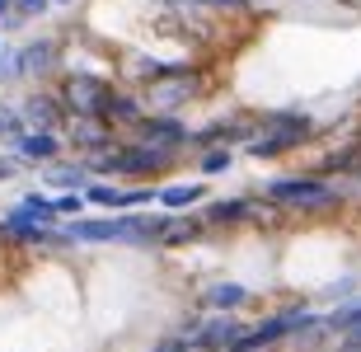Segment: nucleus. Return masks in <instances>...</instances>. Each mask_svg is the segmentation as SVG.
<instances>
[{
  "label": "nucleus",
  "instance_id": "nucleus-1",
  "mask_svg": "<svg viewBox=\"0 0 361 352\" xmlns=\"http://www.w3.org/2000/svg\"><path fill=\"white\" fill-rule=\"evenodd\" d=\"M258 198H268L281 217H334L352 202L343 178H324L314 169L305 174H277L258 183Z\"/></svg>",
  "mask_w": 361,
  "mask_h": 352
},
{
  "label": "nucleus",
  "instance_id": "nucleus-2",
  "mask_svg": "<svg viewBox=\"0 0 361 352\" xmlns=\"http://www.w3.org/2000/svg\"><path fill=\"white\" fill-rule=\"evenodd\" d=\"M319 136V127H314V118H310L300 104H291V109H268L263 113V132L244 146V155L249 160H263V164H277L286 160V155H295L300 146H310Z\"/></svg>",
  "mask_w": 361,
  "mask_h": 352
},
{
  "label": "nucleus",
  "instance_id": "nucleus-3",
  "mask_svg": "<svg viewBox=\"0 0 361 352\" xmlns=\"http://www.w3.org/2000/svg\"><path fill=\"white\" fill-rule=\"evenodd\" d=\"M202 95H207V71H202L197 61H169V71H164L160 80H150L146 90H141L150 113H183L188 104H197Z\"/></svg>",
  "mask_w": 361,
  "mask_h": 352
},
{
  "label": "nucleus",
  "instance_id": "nucleus-4",
  "mask_svg": "<svg viewBox=\"0 0 361 352\" xmlns=\"http://www.w3.org/2000/svg\"><path fill=\"white\" fill-rule=\"evenodd\" d=\"M61 104H66V113H90V118H104L108 99L118 95V85L108 80V75H90V71H71V75H61Z\"/></svg>",
  "mask_w": 361,
  "mask_h": 352
},
{
  "label": "nucleus",
  "instance_id": "nucleus-5",
  "mask_svg": "<svg viewBox=\"0 0 361 352\" xmlns=\"http://www.w3.org/2000/svg\"><path fill=\"white\" fill-rule=\"evenodd\" d=\"M56 66H61V42L56 38H33L10 56L14 80H47V75H56Z\"/></svg>",
  "mask_w": 361,
  "mask_h": 352
},
{
  "label": "nucleus",
  "instance_id": "nucleus-6",
  "mask_svg": "<svg viewBox=\"0 0 361 352\" xmlns=\"http://www.w3.org/2000/svg\"><path fill=\"white\" fill-rule=\"evenodd\" d=\"M127 136H132V141H150V146H183L188 150L192 127L183 122V113H146ZM188 155H192V150H188Z\"/></svg>",
  "mask_w": 361,
  "mask_h": 352
},
{
  "label": "nucleus",
  "instance_id": "nucleus-7",
  "mask_svg": "<svg viewBox=\"0 0 361 352\" xmlns=\"http://www.w3.org/2000/svg\"><path fill=\"white\" fill-rule=\"evenodd\" d=\"M10 150L24 164H52V160H61V155H66V136H61V132H47V127H28V132L19 136Z\"/></svg>",
  "mask_w": 361,
  "mask_h": 352
},
{
  "label": "nucleus",
  "instance_id": "nucleus-8",
  "mask_svg": "<svg viewBox=\"0 0 361 352\" xmlns=\"http://www.w3.org/2000/svg\"><path fill=\"white\" fill-rule=\"evenodd\" d=\"M244 305H254V291L244 282H207L197 291V310L207 315H240Z\"/></svg>",
  "mask_w": 361,
  "mask_h": 352
},
{
  "label": "nucleus",
  "instance_id": "nucleus-9",
  "mask_svg": "<svg viewBox=\"0 0 361 352\" xmlns=\"http://www.w3.org/2000/svg\"><path fill=\"white\" fill-rule=\"evenodd\" d=\"M19 113H24L28 127H47V132H61V127H66V104H61L56 90H33V95L19 104Z\"/></svg>",
  "mask_w": 361,
  "mask_h": 352
},
{
  "label": "nucleus",
  "instance_id": "nucleus-10",
  "mask_svg": "<svg viewBox=\"0 0 361 352\" xmlns=\"http://www.w3.org/2000/svg\"><path fill=\"white\" fill-rule=\"evenodd\" d=\"M42 169H47V183H52L56 193H85L94 183V169L80 160V155H75V160H66V155H61V160L42 164Z\"/></svg>",
  "mask_w": 361,
  "mask_h": 352
},
{
  "label": "nucleus",
  "instance_id": "nucleus-11",
  "mask_svg": "<svg viewBox=\"0 0 361 352\" xmlns=\"http://www.w3.org/2000/svg\"><path fill=\"white\" fill-rule=\"evenodd\" d=\"M207 198H212L207 183H164L160 188V207L164 212H197Z\"/></svg>",
  "mask_w": 361,
  "mask_h": 352
},
{
  "label": "nucleus",
  "instance_id": "nucleus-12",
  "mask_svg": "<svg viewBox=\"0 0 361 352\" xmlns=\"http://www.w3.org/2000/svg\"><path fill=\"white\" fill-rule=\"evenodd\" d=\"M24 212L38 221V226H61V221H66L61 212H56V198H52V193H38V188L24 193Z\"/></svg>",
  "mask_w": 361,
  "mask_h": 352
},
{
  "label": "nucleus",
  "instance_id": "nucleus-13",
  "mask_svg": "<svg viewBox=\"0 0 361 352\" xmlns=\"http://www.w3.org/2000/svg\"><path fill=\"white\" fill-rule=\"evenodd\" d=\"M192 160H197L202 178H221V174L235 169V150H230V146H212V150H202V155H192Z\"/></svg>",
  "mask_w": 361,
  "mask_h": 352
},
{
  "label": "nucleus",
  "instance_id": "nucleus-14",
  "mask_svg": "<svg viewBox=\"0 0 361 352\" xmlns=\"http://www.w3.org/2000/svg\"><path fill=\"white\" fill-rule=\"evenodd\" d=\"M52 5H56V0H14V14H10V24H5V28H19V24H28V19H42Z\"/></svg>",
  "mask_w": 361,
  "mask_h": 352
},
{
  "label": "nucleus",
  "instance_id": "nucleus-15",
  "mask_svg": "<svg viewBox=\"0 0 361 352\" xmlns=\"http://www.w3.org/2000/svg\"><path fill=\"white\" fill-rule=\"evenodd\" d=\"M56 212H61L66 221L90 217V198H85V193H56Z\"/></svg>",
  "mask_w": 361,
  "mask_h": 352
},
{
  "label": "nucleus",
  "instance_id": "nucleus-16",
  "mask_svg": "<svg viewBox=\"0 0 361 352\" xmlns=\"http://www.w3.org/2000/svg\"><path fill=\"white\" fill-rule=\"evenodd\" d=\"M155 352H188V339L183 334H169L164 343H155Z\"/></svg>",
  "mask_w": 361,
  "mask_h": 352
},
{
  "label": "nucleus",
  "instance_id": "nucleus-17",
  "mask_svg": "<svg viewBox=\"0 0 361 352\" xmlns=\"http://www.w3.org/2000/svg\"><path fill=\"white\" fill-rule=\"evenodd\" d=\"M10 14H14V0H0V28L10 24Z\"/></svg>",
  "mask_w": 361,
  "mask_h": 352
},
{
  "label": "nucleus",
  "instance_id": "nucleus-18",
  "mask_svg": "<svg viewBox=\"0 0 361 352\" xmlns=\"http://www.w3.org/2000/svg\"><path fill=\"white\" fill-rule=\"evenodd\" d=\"M0 80H10V66H5V56H0Z\"/></svg>",
  "mask_w": 361,
  "mask_h": 352
},
{
  "label": "nucleus",
  "instance_id": "nucleus-19",
  "mask_svg": "<svg viewBox=\"0 0 361 352\" xmlns=\"http://www.w3.org/2000/svg\"><path fill=\"white\" fill-rule=\"evenodd\" d=\"M56 5H75V0H56Z\"/></svg>",
  "mask_w": 361,
  "mask_h": 352
},
{
  "label": "nucleus",
  "instance_id": "nucleus-20",
  "mask_svg": "<svg viewBox=\"0 0 361 352\" xmlns=\"http://www.w3.org/2000/svg\"><path fill=\"white\" fill-rule=\"evenodd\" d=\"M0 113H5V104H0Z\"/></svg>",
  "mask_w": 361,
  "mask_h": 352
}]
</instances>
